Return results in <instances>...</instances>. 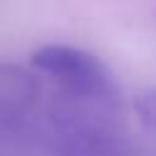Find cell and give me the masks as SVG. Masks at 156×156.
Listing matches in <instances>:
<instances>
[{
  "instance_id": "1",
  "label": "cell",
  "mask_w": 156,
  "mask_h": 156,
  "mask_svg": "<svg viewBox=\"0 0 156 156\" xmlns=\"http://www.w3.org/2000/svg\"><path fill=\"white\" fill-rule=\"evenodd\" d=\"M32 68L58 83L66 98L115 107L119 85L112 71L90 51L68 44H46L32 54Z\"/></svg>"
},
{
  "instance_id": "2",
  "label": "cell",
  "mask_w": 156,
  "mask_h": 156,
  "mask_svg": "<svg viewBox=\"0 0 156 156\" xmlns=\"http://www.w3.org/2000/svg\"><path fill=\"white\" fill-rule=\"evenodd\" d=\"M41 95V83L32 68L0 61V124L27 117Z\"/></svg>"
},
{
  "instance_id": "3",
  "label": "cell",
  "mask_w": 156,
  "mask_h": 156,
  "mask_svg": "<svg viewBox=\"0 0 156 156\" xmlns=\"http://www.w3.org/2000/svg\"><path fill=\"white\" fill-rule=\"evenodd\" d=\"M134 110H136V115H139L141 124H144V127H149L151 132H156V90L144 93L141 98H136Z\"/></svg>"
}]
</instances>
